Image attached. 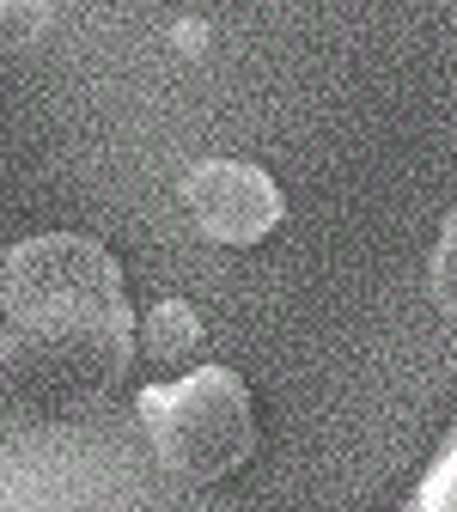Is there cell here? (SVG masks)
Returning <instances> with one entry per match:
<instances>
[{"mask_svg": "<svg viewBox=\"0 0 457 512\" xmlns=\"http://www.w3.org/2000/svg\"><path fill=\"white\" fill-rule=\"evenodd\" d=\"M0 397L37 421L92 415L135 360V311L98 238L43 232L0 269Z\"/></svg>", "mask_w": 457, "mask_h": 512, "instance_id": "cell-1", "label": "cell"}, {"mask_svg": "<svg viewBox=\"0 0 457 512\" xmlns=\"http://www.w3.org/2000/svg\"><path fill=\"white\" fill-rule=\"evenodd\" d=\"M147 354L153 360H183V354H195L202 348V317H195L183 299H159L153 311H147Z\"/></svg>", "mask_w": 457, "mask_h": 512, "instance_id": "cell-4", "label": "cell"}, {"mask_svg": "<svg viewBox=\"0 0 457 512\" xmlns=\"http://www.w3.org/2000/svg\"><path fill=\"white\" fill-rule=\"evenodd\" d=\"M421 506L427 512H457V452H445L433 464V476L421 482Z\"/></svg>", "mask_w": 457, "mask_h": 512, "instance_id": "cell-7", "label": "cell"}, {"mask_svg": "<svg viewBox=\"0 0 457 512\" xmlns=\"http://www.w3.org/2000/svg\"><path fill=\"white\" fill-rule=\"evenodd\" d=\"M433 299L457 324V208L445 214V232H439V250H433Z\"/></svg>", "mask_w": 457, "mask_h": 512, "instance_id": "cell-6", "label": "cell"}, {"mask_svg": "<svg viewBox=\"0 0 457 512\" xmlns=\"http://www.w3.org/2000/svg\"><path fill=\"white\" fill-rule=\"evenodd\" d=\"M183 208L214 244H263L281 226V189L263 165L244 159H202L183 177Z\"/></svg>", "mask_w": 457, "mask_h": 512, "instance_id": "cell-3", "label": "cell"}, {"mask_svg": "<svg viewBox=\"0 0 457 512\" xmlns=\"http://www.w3.org/2000/svg\"><path fill=\"white\" fill-rule=\"evenodd\" d=\"M55 7L49 0H0V49H31L43 43Z\"/></svg>", "mask_w": 457, "mask_h": 512, "instance_id": "cell-5", "label": "cell"}, {"mask_svg": "<svg viewBox=\"0 0 457 512\" xmlns=\"http://www.w3.org/2000/svg\"><path fill=\"white\" fill-rule=\"evenodd\" d=\"M141 427L153 458L177 482H220L250 464L256 452V409L244 378L226 366H195L177 384H147L141 391Z\"/></svg>", "mask_w": 457, "mask_h": 512, "instance_id": "cell-2", "label": "cell"}]
</instances>
